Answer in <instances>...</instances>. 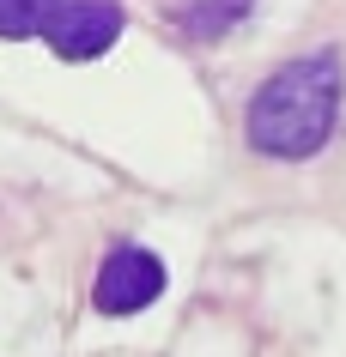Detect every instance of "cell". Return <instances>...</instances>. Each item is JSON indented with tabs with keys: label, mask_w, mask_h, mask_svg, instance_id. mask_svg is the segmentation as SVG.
Returning a JSON list of instances; mask_svg holds the SVG:
<instances>
[{
	"label": "cell",
	"mask_w": 346,
	"mask_h": 357,
	"mask_svg": "<svg viewBox=\"0 0 346 357\" xmlns=\"http://www.w3.org/2000/svg\"><path fill=\"white\" fill-rule=\"evenodd\" d=\"M334 115H340V55L322 49V55L286 61L250 97V146L268 158H310L328 146Z\"/></svg>",
	"instance_id": "obj_1"
},
{
	"label": "cell",
	"mask_w": 346,
	"mask_h": 357,
	"mask_svg": "<svg viewBox=\"0 0 346 357\" xmlns=\"http://www.w3.org/2000/svg\"><path fill=\"white\" fill-rule=\"evenodd\" d=\"M55 0H0V37H37Z\"/></svg>",
	"instance_id": "obj_5"
},
{
	"label": "cell",
	"mask_w": 346,
	"mask_h": 357,
	"mask_svg": "<svg viewBox=\"0 0 346 357\" xmlns=\"http://www.w3.org/2000/svg\"><path fill=\"white\" fill-rule=\"evenodd\" d=\"M243 13H250V0H194L189 13H182V31L189 37H225Z\"/></svg>",
	"instance_id": "obj_4"
},
{
	"label": "cell",
	"mask_w": 346,
	"mask_h": 357,
	"mask_svg": "<svg viewBox=\"0 0 346 357\" xmlns=\"http://www.w3.org/2000/svg\"><path fill=\"white\" fill-rule=\"evenodd\" d=\"M43 37H49V49L61 61H97L122 37V13H115L110 0H55Z\"/></svg>",
	"instance_id": "obj_3"
},
{
	"label": "cell",
	"mask_w": 346,
	"mask_h": 357,
	"mask_svg": "<svg viewBox=\"0 0 346 357\" xmlns=\"http://www.w3.org/2000/svg\"><path fill=\"white\" fill-rule=\"evenodd\" d=\"M164 291V261L152 248H110V261L97 266V284H92V303L103 315H134Z\"/></svg>",
	"instance_id": "obj_2"
}]
</instances>
